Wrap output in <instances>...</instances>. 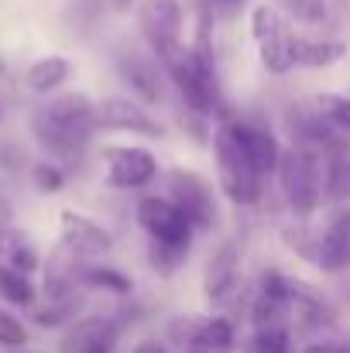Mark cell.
<instances>
[{
  "label": "cell",
  "mask_w": 350,
  "mask_h": 353,
  "mask_svg": "<svg viewBox=\"0 0 350 353\" xmlns=\"http://www.w3.org/2000/svg\"><path fill=\"white\" fill-rule=\"evenodd\" d=\"M31 130L48 158L76 165L86 154L93 134L100 130L97 107L83 93H62L55 100H45L31 114Z\"/></svg>",
  "instance_id": "cell-1"
},
{
  "label": "cell",
  "mask_w": 350,
  "mask_h": 353,
  "mask_svg": "<svg viewBox=\"0 0 350 353\" xmlns=\"http://www.w3.org/2000/svg\"><path fill=\"white\" fill-rule=\"evenodd\" d=\"M162 69H165L168 83L179 90L189 114L217 120L227 110L224 93H220V79H217L213 48H210V38H206V17L200 21L196 45H179L172 55L162 59Z\"/></svg>",
  "instance_id": "cell-2"
},
{
  "label": "cell",
  "mask_w": 350,
  "mask_h": 353,
  "mask_svg": "<svg viewBox=\"0 0 350 353\" xmlns=\"http://www.w3.org/2000/svg\"><path fill=\"white\" fill-rule=\"evenodd\" d=\"M213 154H217V182L224 189V196L231 199L233 206H254L261 199V172L251 165L237 127H233V114L224 110L220 117L213 120Z\"/></svg>",
  "instance_id": "cell-3"
},
{
  "label": "cell",
  "mask_w": 350,
  "mask_h": 353,
  "mask_svg": "<svg viewBox=\"0 0 350 353\" xmlns=\"http://www.w3.org/2000/svg\"><path fill=\"white\" fill-rule=\"evenodd\" d=\"M278 189L289 203V210L295 216H313L320 210V203L327 199L323 196V154L320 151H309V148H282V158H278Z\"/></svg>",
  "instance_id": "cell-4"
},
{
  "label": "cell",
  "mask_w": 350,
  "mask_h": 353,
  "mask_svg": "<svg viewBox=\"0 0 350 353\" xmlns=\"http://www.w3.org/2000/svg\"><path fill=\"white\" fill-rule=\"evenodd\" d=\"M117 76L130 90V97L141 100L144 107H158L165 100V79L168 76H165L155 52H144L137 45L117 48Z\"/></svg>",
  "instance_id": "cell-5"
},
{
  "label": "cell",
  "mask_w": 350,
  "mask_h": 353,
  "mask_svg": "<svg viewBox=\"0 0 350 353\" xmlns=\"http://www.w3.org/2000/svg\"><path fill=\"white\" fill-rule=\"evenodd\" d=\"M251 38L257 45V59L271 76H285L292 72V31L285 28V21L278 17L275 7L257 3L251 10Z\"/></svg>",
  "instance_id": "cell-6"
},
{
  "label": "cell",
  "mask_w": 350,
  "mask_h": 353,
  "mask_svg": "<svg viewBox=\"0 0 350 353\" xmlns=\"http://www.w3.org/2000/svg\"><path fill=\"white\" fill-rule=\"evenodd\" d=\"M168 199L189 216L193 230H213L220 223V210H217V192L213 185L189 168H172L168 172Z\"/></svg>",
  "instance_id": "cell-7"
},
{
  "label": "cell",
  "mask_w": 350,
  "mask_h": 353,
  "mask_svg": "<svg viewBox=\"0 0 350 353\" xmlns=\"http://www.w3.org/2000/svg\"><path fill=\"white\" fill-rule=\"evenodd\" d=\"M168 343L179 353H231L233 323L224 316H213V319L179 316L168 323Z\"/></svg>",
  "instance_id": "cell-8"
},
{
  "label": "cell",
  "mask_w": 350,
  "mask_h": 353,
  "mask_svg": "<svg viewBox=\"0 0 350 353\" xmlns=\"http://www.w3.org/2000/svg\"><path fill=\"white\" fill-rule=\"evenodd\" d=\"M137 31L144 45L158 55H172L182 45V3L179 0H141L137 3Z\"/></svg>",
  "instance_id": "cell-9"
},
{
  "label": "cell",
  "mask_w": 350,
  "mask_h": 353,
  "mask_svg": "<svg viewBox=\"0 0 350 353\" xmlns=\"http://www.w3.org/2000/svg\"><path fill=\"white\" fill-rule=\"evenodd\" d=\"M137 227L148 234V240H162V243H193V223L189 216L165 196H144L137 199Z\"/></svg>",
  "instance_id": "cell-10"
},
{
  "label": "cell",
  "mask_w": 350,
  "mask_h": 353,
  "mask_svg": "<svg viewBox=\"0 0 350 353\" xmlns=\"http://www.w3.org/2000/svg\"><path fill=\"white\" fill-rule=\"evenodd\" d=\"M285 130L292 137V144L299 148H309V151H330L337 144L350 141L347 134H340L330 120L323 117V110L316 107V100H306V103H292L285 110Z\"/></svg>",
  "instance_id": "cell-11"
},
{
  "label": "cell",
  "mask_w": 350,
  "mask_h": 353,
  "mask_svg": "<svg viewBox=\"0 0 350 353\" xmlns=\"http://www.w3.org/2000/svg\"><path fill=\"white\" fill-rule=\"evenodd\" d=\"M240 250H244L240 240L231 236V240H224V243L210 254V261H206L203 292H206V302L217 305V309L231 305L233 299H237V292H240Z\"/></svg>",
  "instance_id": "cell-12"
},
{
  "label": "cell",
  "mask_w": 350,
  "mask_h": 353,
  "mask_svg": "<svg viewBox=\"0 0 350 353\" xmlns=\"http://www.w3.org/2000/svg\"><path fill=\"white\" fill-rule=\"evenodd\" d=\"M107 161V185L110 189H144L158 179V161L148 148H107L104 151Z\"/></svg>",
  "instance_id": "cell-13"
},
{
  "label": "cell",
  "mask_w": 350,
  "mask_h": 353,
  "mask_svg": "<svg viewBox=\"0 0 350 353\" xmlns=\"http://www.w3.org/2000/svg\"><path fill=\"white\" fill-rule=\"evenodd\" d=\"M292 305V278L282 271H264L251 295V323L254 326H289Z\"/></svg>",
  "instance_id": "cell-14"
},
{
  "label": "cell",
  "mask_w": 350,
  "mask_h": 353,
  "mask_svg": "<svg viewBox=\"0 0 350 353\" xmlns=\"http://www.w3.org/2000/svg\"><path fill=\"white\" fill-rule=\"evenodd\" d=\"M59 236H62V247L72 250L83 261H97V257H107L114 250V236L107 234L97 220H90V216H83L76 210H62Z\"/></svg>",
  "instance_id": "cell-15"
},
{
  "label": "cell",
  "mask_w": 350,
  "mask_h": 353,
  "mask_svg": "<svg viewBox=\"0 0 350 353\" xmlns=\"http://www.w3.org/2000/svg\"><path fill=\"white\" fill-rule=\"evenodd\" d=\"M120 340V323L114 316H83L66 333L59 353H114Z\"/></svg>",
  "instance_id": "cell-16"
},
{
  "label": "cell",
  "mask_w": 350,
  "mask_h": 353,
  "mask_svg": "<svg viewBox=\"0 0 350 353\" xmlns=\"http://www.w3.org/2000/svg\"><path fill=\"white\" fill-rule=\"evenodd\" d=\"M97 123L104 130H127V134H141V137L165 134V127L148 114V107L130 97H110V100L97 103Z\"/></svg>",
  "instance_id": "cell-17"
},
{
  "label": "cell",
  "mask_w": 350,
  "mask_h": 353,
  "mask_svg": "<svg viewBox=\"0 0 350 353\" xmlns=\"http://www.w3.org/2000/svg\"><path fill=\"white\" fill-rule=\"evenodd\" d=\"M289 326H295L299 333H320L327 326H333V309L330 302L306 281L292 278V305H289Z\"/></svg>",
  "instance_id": "cell-18"
},
{
  "label": "cell",
  "mask_w": 350,
  "mask_h": 353,
  "mask_svg": "<svg viewBox=\"0 0 350 353\" xmlns=\"http://www.w3.org/2000/svg\"><path fill=\"white\" fill-rule=\"evenodd\" d=\"M233 127H237V137H240V144H244L251 165H254L261 175H271V172L278 168V158H282L278 137H275L264 123L244 120V117H237V114H233Z\"/></svg>",
  "instance_id": "cell-19"
},
{
  "label": "cell",
  "mask_w": 350,
  "mask_h": 353,
  "mask_svg": "<svg viewBox=\"0 0 350 353\" xmlns=\"http://www.w3.org/2000/svg\"><path fill=\"white\" fill-rule=\"evenodd\" d=\"M316 268L327 271V274H344V271H350V210L337 213V216L320 230Z\"/></svg>",
  "instance_id": "cell-20"
},
{
  "label": "cell",
  "mask_w": 350,
  "mask_h": 353,
  "mask_svg": "<svg viewBox=\"0 0 350 353\" xmlns=\"http://www.w3.org/2000/svg\"><path fill=\"white\" fill-rule=\"evenodd\" d=\"M344 55H347V45L344 41L292 34V65H299V69H323V65L340 62Z\"/></svg>",
  "instance_id": "cell-21"
},
{
  "label": "cell",
  "mask_w": 350,
  "mask_h": 353,
  "mask_svg": "<svg viewBox=\"0 0 350 353\" xmlns=\"http://www.w3.org/2000/svg\"><path fill=\"white\" fill-rule=\"evenodd\" d=\"M323 196L330 203L350 199V141L323 151Z\"/></svg>",
  "instance_id": "cell-22"
},
{
  "label": "cell",
  "mask_w": 350,
  "mask_h": 353,
  "mask_svg": "<svg viewBox=\"0 0 350 353\" xmlns=\"http://www.w3.org/2000/svg\"><path fill=\"white\" fill-rule=\"evenodd\" d=\"M69 59H62V55H45V59H38V62H31L28 65V90L31 93H38V97H48V93H55L66 79H69Z\"/></svg>",
  "instance_id": "cell-23"
},
{
  "label": "cell",
  "mask_w": 350,
  "mask_h": 353,
  "mask_svg": "<svg viewBox=\"0 0 350 353\" xmlns=\"http://www.w3.org/2000/svg\"><path fill=\"white\" fill-rule=\"evenodd\" d=\"M0 261L10 264V268H17V271H24V274L38 271V254H35V247L24 240V234H17V230H0Z\"/></svg>",
  "instance_id": "cell-24"
},
{
  "label": "cell",
  "mask_w": 350,
  "mask_h": 353,
  "mask_svg": "<svg viewBox=\"0 0 350 353\" xmlns=\"http://www.w3.org/2000/svg\"><path fill=\"white\" fill-rule=\"evenodd\" d=\"M0 299L10 302V305L28 309V305H35L38 292H35V285H31V278L24 271H17V268H10V264L0 261Z\"/></svg>",
  "instance_id": "cell-25"
},
{
  "label": "cell",
  "mask_w": 350,
  "mask_h": 353,
  "mask_svg": "<svg viewBox=\"0 0 350 353\" xmlns=\"http://www.w3.org/2000/svg\"><path fill=\"white\" fill-rule=\"evenodd\" d=\"M107 0H69L66 3V28L72 34H90L104 17Z\"/></svg>",
  "instance_id": "cell-26"
},
{
  "label": "cell",
  "mask_w": 350,
  "mask_h": 353,
  "mask_svg": "<svg viewBox=\"0 0 350 353\" xmlns=\"http://www.w3.org/2000/svg\"><path fill=\"white\" fill-rule=\"evenodd\" d=\"M193 243H162V240H148V261L158 274H175L186 257H189Z\"/></svg>",
  "instance_id": "cell-27"
},
{
  "label": "cell",
  "mask_w": 350,
  "mask_h": 353,
  "mask_svg": "<svg viewBox=\"0 0 350 353\" xmlns=\"http://www.w3.org/2000/svg\"><path fill=\"white\" fill-rule=\"evenodd\" d=\"M83 288H100V292H114V295H130V278L120 274L114 268L104 264H83Z\"/></svg>",
  "instance_id": "cell-28"
},
{
  "label": "cell",
  "mask_w": 350,
  "mask_h": 353,
  "mask_svg": "<svg viewBox=\"0 0 350 353\" xmlns=\"http://www.w3.org/2000/svg\"><path fill=\"white\" fill-rule=\"evenodd\" d=\"M244 353H292V330L289 326H257Z\"/></svg>",
  "instance_id": "cell-29"
},
{
  "label": "cell",
  "mask_w": 350,
  "mask_h": 353,
  "mask_svg": "<svg viewBox=\"0 0 350 353\" xmlns=\"http://www.w3.org/2000/svg\"><path fill=\"white\" fill-rule=\"evenodd\" d=\"M282 240H285V247L295 250L302 261L316 264V254H320V234H316V230H309L306 223H289V227L282 230Z\"/></svg>",
  "instance_id": "cell-30"
},
{
  "label": "cell",
  "mask_w": 350,
  "mask_h": 353,
  "mask_svg": "<svg viewBox=\"0 0 350 353\" xmlns=\"http://www.w3.org/2000/svg\"><path fill=\"white\" fill-rule=\"evenodd\" d=\"M79 305H83L79 295H76V299H55V302H45V305L35 312V323H38V326H62V323L76 319Z\"/></svg>",
  "instance_id": "cell-31"
},
{
  "label": "cell",
  "mask_w": 350,
  "mask_h": 353,
  "mask_svg": "<svg viewBox=\"0 0 350 353\" xmlns=\"http://www.w3.org/2000/svg\"><path fill=\"white\" fill-rule=\"evenodd\" d=\"M316 107L323 110V117L330 120L340 134L350 137V97H340V93H323L316 97Z\"/></svg>",
  "instance_id": "cell-32"
},
{
  "label": "cell",
  "mask_w": 350,
  "mask_h": 353,
  "mask_svg": "<svg viewBox=\"0 0 350 353\" xmlns=\"http://www.w3.org/2000/svg\"><path fill=\"white\" fill-rule=\"evenodd\" d=\"M292 21H302V24H323L327 21V0H275Z\"/></svg>",
  "instance_id": "cell-33"
},
{
  "label": "cell",
  "mask_w": 350,
  "mask_h": 353,
  "mask_svg": "<svg viewBox=\"0 0 350 353\" xmlns=\"http://www.w3.org/2000/svg\"><path fill=\"white\" fill-rule=\"evenodd\" d=\"M31 182H35L38 192H59V189L66 185V172H62L55 161H38V165L31 168Z\"/></svg>",
  "instance_id": "cell-34"
},
{
  "label": "cell",
  "mask_w": 350,
  "mask_h": 353,
  "mask_svg": "<svg viewBox=\"0 0 350 353\" xmlns=\"http://www.w3.org/2000/svg\"><path fill=\"white\" fill-rule=\"evenodd\" d=\"M28 343V330L17 316H10L7 309H0V347H24Z\"/></svg>",
  "instance_id": "cell-35"
},
{
  "label": "cell",
  "mask_w": 350,
  "mask_h": 353,
  "mask_svg": "<svg viewBox=\"0 0 350 353\" xmlns=\"http://www.w3.org/2000/svg\"><path fill=\"white\" fill-rule=\"evenodd\" d=\"M302 353H350V340H313L302 347Z\"/></svg>",
  "instance_id": "cell-36"
},
{
  "label": "cell",
  "mask_w": 350,
  "mask_h": 353,
  "mask_svg": "<svg viewBox=\"0 0 350 353\" xmlns=\"http://www.w3.org/2000/svg\"><path fill=\"white\" fill-rule=\"evenodd\" d=\"M134 3H137V0H107V7H110L114 14H127Z\"/></svg>",
  "instance_id": "cell-37"
},
{
  "label": "cell",
  "mask_w": 350,
  "mask_h": 353,
  "mask_svg": "<svg viewBox=\"0 0 350 353\" xmlns=\"http://www.w3.org/2000/svg\"><path fill=\"white\" fill-rule=\"evenodd\" d=\"M134 353H168L162 343H155V340H144V343H137V350Z\"/></svg>",
  "instance_id": "cell-38"
},
{
  "label": "cell",
  "mask_w": 350,
  "mask_h": 353,
  "mask_svg": "<svg viewBox=\"0 0 350 353\" xmlns=\"http://www.w3.org/2000/svg\"><path fill=\"white\" fill-rule=\"evenodd\" d=\"M213 3H220V7H227V10H231V7H237V3H244V0H213Z\"/></svg>",
  "instance_id": "cell-39"
}]
</instances>
